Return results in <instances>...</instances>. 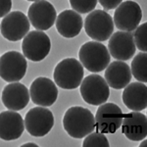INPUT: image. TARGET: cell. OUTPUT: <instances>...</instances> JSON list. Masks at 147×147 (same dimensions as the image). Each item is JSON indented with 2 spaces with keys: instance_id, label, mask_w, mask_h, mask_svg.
<instances>
[{
  "instance_id": "1",
  "label": "cell",
  "mask_w": 147,
  "mask_h": 147,
  "mask_svg": "<svg viewBox=\"0 0 147 147\" xmlns=\"http://www.w3.org/2000/svg\"><path fill=\"white\" fill-rule=\"evenodd\" d=\"M63 127L67 134L74 138H84L95 129V119L88 109L74 106L66 111Z\"/></svg>"
},
{
  "instance_id": "2",
  "label": "cell",
  "mask_w": 147,
  "mask_h": 147,
  "mask_svg": "<svg viewBox=\"0 0 147 147\" xmlns=\"http://www.w3.org/2000/svg\"><path fill=\"white\" fill-rule=\"evenodd\" d=\"M79 58L82 67L91 73L104 71L111 61L107 47L99 41H88L84 43L79 51Z\"/></svg>"
},
{
  "instance_id": "3",
  "label": "cell",
  "mask_w": 147,
  "mask_h": 147,
  "mask_svg": "<svg viewBox=\"0 0 147 147\" xmlns=\"http://www.w3.org/2000/svg\"><path fill=\"white\" fill-rule=\"evenodd\" d=\"M84 67L76 58H66L60 61L54 69L55 84L63 89H76L84 79Z\"/></svg>"
},
{
  "instance_id": "4",
  "label": "cell",
  "mask_w": 147,
  "mask_h": 147,
  "mask_svg": "<svg viewBox=\"0 0 147 147\" xmlns=\"http://www.w3.org/2000/svg\"><path fill=\"white\" fill-rule=\"evenodd\" d=\"M85 32L96 41H106L114 32L113 18L103 10L91 11L84 21Z\"/></svg>"
},
{
  "instance_id": "5",
  "label": "cell",
  "mask_w": 147,
  "mask_h": 147,
  "mask_svg": "<svg viewBox=\"0 0 147 147\" xmlns=\"http://www.w3.org/2000/svg\"><path fill=\"white\" fill-rule=\"evenodd\" d=\"M80 94L86 103L99 106L107 102L110 88L105 79L96 74L87 76L80 82Z\"/></svg>"
},
{
  "instance_id": "6",
  "label": "cell",
  "mask_w": 147,
  "mask_h": 147,
  "mask_svg": "<svg viewBox=\"0 0 147 147\" xmlns=\"http://www.w3.org/2000/svg\"><path fill=\"white\" fill-rule=\"evenodd\" d=\"M50 38L41 30L28 32L22 42L24 56L34 62H39L45 59L50 52Z\"/></svg>"
},
{
  "instance_id": "7",
  "label": "cell",
  "mask_w": 147,
  "mask_h": 147,
  "mask_svg": "<svg viewBox=\"0 0 147 147\" xmlns=\"http://www.w3.org/2000/svg\"><path fill=\"white\" fill-rule=\"evenodd\" d=\"M28 64L24 54L8 51L0 57V78L7 82H19L27 73Z\"/></svg>"
},
{
  "instance_id": "8",
  "label": "cell",
  "mask_w": 147,
  "mask_h": 147,
  "mask_svg": "<svg viewBox=\"0 0 147 147\" xmlns=\"http://www.w3.org/2000/svg\"><path fill=\"white\" fill-rule=\"evenodd\" d=\"M25 127L32 136L41 137L48 134L54 125V116L42 106L32 108L25 117Z\"/></svg>"
},
{
  "instance_id": "9",
  "label": "cell",
  "mask_w": 147,
  "mask_h": 147,
  "mask_svg": "<svg viewBox=\"0 0 147 147\" xmlns=\"http://www.w3.org/2000/svg\"><path fill=\"white\" fill-rule=\"evenodd\" d=\"M124 118L123 111L114 103L99 105L95 114V127L102 134H115L121 127Z\"/></svg>"
},
{
  "instance_id": "10",
  "label": "cell",
  "mask_w": 147,
  "mask_h": 147,
  "mask_svg": "<svg viewBox=\"0 0 147 147\" xmlns=\"http://www.w3.org/2000/svg\"><path fill=\"white\" fill-rule=\"evenodd\" d=\"M142 19V10L138 3L131 0L122 2L116 8L113 22L122 32H134Z\"/></svg>"
},
{
  "instance_id": "11",
  "label": "cell",
  "mask_w": 147,
  "mask_h": 147,
  "mask_svg": "<svg viewBox=\"0 0 147 147\" xmlns=\"http://www.w3.org/2000/svg\"><path fill=\"white\" fill-rule=\"evenodd\" d=\"M30 20L23 12L13 11L7 14L0 25L1 34L10 41L23 39L30 32Z\"/></svg>"
},
{
  "instance_id": "12",
  "label": "cell",
  "mask_w": 147,
  "mask_h": 147,
  "mask_svg": "<svg viewBox=\"0 0 147 147\" xmlns=\"http://www.w3.org/2000/svg\"><path fill=\"white\" fill-rule=\"evenodd\" d=\"M28 18L32 27L37 30H47L55 24L57 13L50 2L37 0L28 8Z\"/></svg>"
},
{
  "instance_id": "13",
  "label": "cell",
  "mask_w": 147,
  "mask_h": 147,
  "mask_svg": "<svg viewBox=\"0 0 147 147\" xmlns=\"http://www.w3.org/2000/svg\"><path fill=\"white\" fill-rule=\"evenodd\" d=\"M30 96L35 105L49 107L56 102L58 89L53 80L48 78L39 77L32 82Z\"/></svg>"
},
{
  "instance_id": "14",
  "label": "cell",
  "mask_w": 147,
  "mask_h": 147,
  "mask_svg": "<svg viewBox=\"0 0 147 147\" xmlns=\"http://www.w3.org/2000/svg\"><path fill=\"white\" fill-rule=\"evenodd\" d=\"M108 42L109 53L119 61H127L134 57L136 47L132 34L129 32H117L112 34Z\"/></svg>"
},
{
  "instance_id": "15",
  "label": "cell",
  "mask_w": 147,
  "mask_h": 147,
  "mask_svg": "<svg viewBox=\"0 0 147 147\" xmlns=\"http://www.w3.org/2000/svg\"><path fill=\"white\" fill-rule=\"evenodd\" d=\"M30 91L21 82H11L2 90L1 100L3 105L12 111H19L26 108L30 102Z\"/></svg>"
},
{
  "instance_id": "16",
  "label": "cell",
  "mask_w": 147,
  "mask_h": 147,
  "mask_svg": "<svg viewBox=\"0 0 147 147\" xmlns=\"http://www.w3.org/2000/svg\"><path fill=\"white\" fill-rule=\"evenodd\" d=\"M122 131L132 141H141L147 136V119L139 111L125 114L122 122Z\"/></svg>"
},
{
  "instance_id": "17",
  "label": "cell",
  "mask_w": 147,
  "mask_h": 147,
  "mask_svg": "<svg viewBox=\"0 0 147 147\" xmlns=\"http://www.w3.org/2000/svg\"><path fill=\"white\" fill-rule=\"evenodd\" d=\"M25 123L17 111L0 113V138L6 141L16 140L23 134Z\"/></svg>"
},
{
  "instance_id": "18",
  "label": "cell",
  "mask_w": 147,
  "mask_h": 147,
  "mask_svg": "<svg viewBox=\"0 0 147 147\" xmlns=\"http://www.w3.org/2000/svg\"><path fill=\"white\" fill-rule=\"evenodd\" d=\"M55 25L57 32L63 37L73 38L80 34L84 27V21L78 12L65 10L57 16Z\"/></svg>"
},
{
  "instance_id": "19",
  "label": "cell",
  "mask_w": 147,
  "mask_h": 147,
  "mask_svg": "<svg viewBox=\"0 0 147 147\" xmlns=\"http://www.w3.org/2000/svg\"><path fill=\"white\" fill-rule=\"evenodd\" d=\"M130 67L123 61H114L110 63L105 71V80L109 87L114 89H123L131 80Z\"/></svg>"
},
{
  "instance_id": "20",
  "label": "cell",
  "mask_w": 147,
  "mask_h": 147,
  "mask_svg": "<svg viewBox=\"0 0 147 147\" xmlns=\"http://www.w3.org/2000/svg\"><path fill=\"white\" fill-rule=\"evenodd\" d=\"M123 102L129 110L141 111L147 107V87L144 82H131L124 88Z\"/></svg>"
},
{
  "instance_id": "21",
  "label": "cell",
  "mask_w": 147,
  "mask_h": 147,
  "mask_svg": "<svg viewBox=\"0 0 147 147\" xmlns=\"http://www.w3.org/2000/svg\"><path fill=\"white\" fill-rule=\"evenodd\" d=\"M131 75H134V79L138 82H147V54L146 52H139L134 56L131 62Z\"/></svg>"
},
{
  "instance_id": "22",
  "label": "cell",
  "mask_w": 147,
  "mask_h": 147,
  "mask_svg": "<svg viewBox=\"0 0 147 147\" xmlns=\"http://www.w3.org/2000/svg\"><path fill=\"white\" fill-rule=\"evenodd\" d=\"M84 147H109L108 138L102 132H90L84 137Z\"/></svg>"
},
{
  "instance_id": "23",
  "label": "cell",
  "mask_w": 147,
  "mask_h": 147,
  "mask_svg": "<svg viewBox=\"0 0 147 147\" xmlns=\"http://www.w3.org/2000/svg\"><path fill=\"white\" fill-rule=\"evenodd\" d=\"M136 47L141 52L147 51V23L141 24L134 30V34L132 35Z\"/></svg>"
},
{
  "instance_id": "24",
  "label": "cell",
  "mask_w": 147,
  "mask_h": 147,
  "mask_svg": "<svg viewBox=\"0 0 147 147\" xmlns=\"http://www.w3.org/2000/svg\"><path fill=\"white\" fill-rule=\"evenodd\" d=\"M98 0H70V4L74 11L79 14L90 13L94 10Z\"/></svg>"
},
{
  "instance_id": "25",
  "label": "cell",
  "mask_w": 147,
  "mask_h": 147,
  "mask_svg": "<svg viewBox=\"0 0 147 147\" xmlns=\"http://www.w3.org/2000/svg\"><path fill=\"white\" fill-rule=\"evenodd\" d=\"M98 1L105 10H112L117 8L123 2V0H98Z\"/></svg>"
},
{
  "instance_id": "26",
  "label": "cell",
  "mask_w": 147,
  "mask_h": 147,
  "mask_svg": "<svg viewBox=\"0 0 147 147\" xmlns=\"http://www.w3.org/2000/svg\"><path fill=\"white\" fill-rule=\"evenodd\" d=\"M12 8V0H0V18L5 17L10 13Z\"/></svg>"
},
{
  "instance_id": "27",
  "label": "cell",
  "mask_w": 147,
  "mask_h": 147,
  "mask_svg": "<svg viewBox=\"0 0 147 147\" xmlns=\"http://www.w3.org/2000/svg\"><path fill=\"white\" fill-rule=\"evenodd\" d=\"M30 146L37 147L38 145H37V144H35V143H25V144H23V145H22V147H30Z\"/></svg>"
},
{
  "instance_id": "28",
  "label": "cell",
  "mask_w": 147,
  "mask_h": 147,
  "mask_svg": "<svg viewBox=\"0 0 147 147\" xmlns=\"http://www.w3.org/2000/svg\"><path fill=\"white\" fill-rule=\"evenodd\" d=\"M142 140H143V142H141V143L140 144H139V146H140V147H146V145H147V140H146V139L145 138H144V139H142Z\"/></svg>"
},
{
  "instance_id": "29",
  "label": "cell",
  "mask_w": 147,
  "mask_h": 147,
  "mask_svg": "<svg viewBox=\"0 0 147 147\" xmlns=\"http://www.w3.org/2000/svg\"><path fill=\"white\" fill-rule=\"evenodd\" d=\"M27 1H37V0H27Z\"/></svg>"
}]
</instances>
